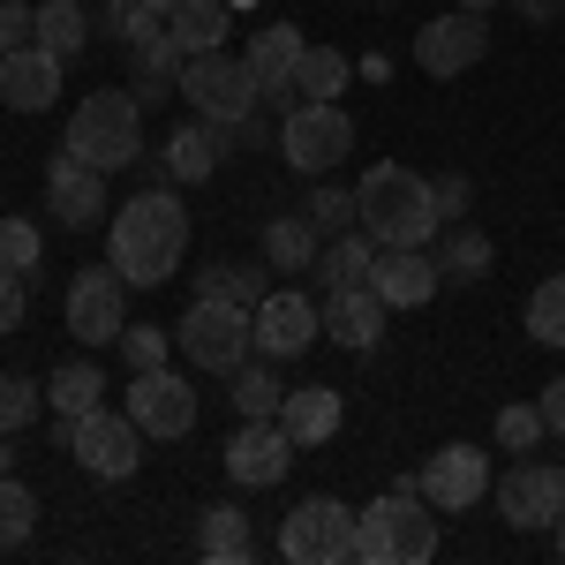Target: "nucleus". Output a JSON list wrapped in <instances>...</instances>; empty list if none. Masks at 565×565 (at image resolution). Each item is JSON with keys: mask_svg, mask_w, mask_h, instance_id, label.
Returning <instances> with one entry per match:
<instances>
[{"mask_svg": "<svg viewBox=\"0 0 565 565\" xmlns=\"http://www.w3.org/2000/svg\"><path fill=\"white\" fill-rule=\"evenodd\" d=\"M189 257V212H181L174 189H143L129 196L114 226H106V264L129 279V287H167Z\"/></svg>", "mask_w": 565, "mask_h": 565, "instance_id": "1", "label": "nucleus"}, {"mask_svg": "<svg viewBox=\"0 0 565 565\" xmlns=\"http://www.w3.org/2000/svg\"><path fill=\"white\" fill-rule=\"evenodd\" d=\"M354 558L362 565H430L437 558V505L423 498L415 476H399L377 505L354 513Z\"/></svg>", "mask_w": 565, "mask_h": 565, "instance_id": "2", "label": "nucleus"}, {"mask_svg": "<svg viewBox=\"0 0 565 565\" xmlns=\"http://www.w3.org/2000/svg\"><path fill=\"white\" fill-rule=\"evenodd\" d=\"M354 204H362V234L377 242V249H407V242H430L437 226V189L415 167H392L377 159L370 174L354 181Z\"/></svg>", "mask_w": 565, "mask_h": 565, "instance_id": "3", "label": "nucleus"}, {"mask_svg": "<svg viewBox=\"0 0 565 565\" xmlns=\"http://www.w3.org/2000/svg\"><path fill=\"white\" fill-rule=\"evenodd\" d=\"M143 98L136 90H90L84 106L68 114V151L84 159V167H98V174H121V167H136L143 159Z\"/></svg>", "mask_w": 565, "mask_h": 565, "instance_id": "4", "label": "nucleus"}, {"mask_svg": "<svg viewBox=\"0 0 565 565\" xmlns=\"http://www.w3.org/2000/svg\"><path fill=\"white\" fill-rule=\"evenodd\" d=\"M174 348L196 362V370H212V377H226L234 362H249V348H257V309L242 302H189V317L174 324Z\"/></svg>", "mask_w": 565, "mask_h": 565, "instance_id": "5", "label": "nucleus"}, {"mask_svg": "<svg viewBox=\"0 0 565 565\" xmlns=\"http://www.w3.org/2000/svg\"><path fill=\"white\" fill-rule=\"evenodd\" d=\"M53 445H68L90 476H106V482H129L136 468H143V430H136L129 407H121V415H106V407L61 415V423H53Z\"/></svg>", "mask_w": 565, "mask_h": 565, "instance_id": "6", "label": "nucleus"}, {"mask_svg": "<svg viewBox=\"0 0 565 565\" xmlns=\"http://www.w3.org/2000/svg\"><path fill=\"white\" fill-rule=\"evenodd\" d=\"M279 151H287V167H302V174H332L354 151L348 106H340V98H302V106L279 121Z\"/></svg>", "mask_w": 565, "mask_h": 565, "instance_id": "7", "label": "nucleus"}, {"mask_svg": "<svg viewBox=\"0 0 565 565\" xmlns=\"http://www.w3.org/2000/svg\"><path fill=\"white\" fill-rule=\"evenodd\" d=\"M181 98H189L204 121L234 129V121L257 114V76H249V61H234V53H189V68H181Z\"/></svg>", "mask_w": 565, "mask_h": 565, "instance_id": "8", "label": "nucleus"}, {"mask_svg": "<svg viewBox=\"0 0 565 565\" xmlns=\"http://www.w3.org/2000/svg\"><path fill=\"white\" fill-rule=\"evenodd\" d=\"M279 558L287 565H340L354 558V513L340 505V498H302L295 513H287V527H279Z\"/></svg>", "mask_w": 565, "mask_h": 565, "instance_id": "9", "label": "nucleus"}, {"mask_svg": "<svg viewBox=\"0 0 565 565\" xmlns=\"http://www.w3.org/2000/svg\"><path fill=\"white\" fill-rule=\"evenodd\" d=\"M121 324H129V279L114 264H84L68 279V332L84 348H106V340H121Z\"/></svg>", "mask_w": 565, "mask_h": 565, "instance_id": "10", "label": "nucleus"}, {"mask_svg": "<svg viewBox=\"0 0 565 565\" xmlns=\"http://www.w3.org/2000/svg\"><path fill=\"white\" fill-rule=\"evenodd\" d=\"M482 53H490V23H482L476 8H452V15H430L423 31H415V68L423 76H460V68H476Z\"/></svg>", "mask_w": 565, "mask_h": 565, "instance_id": "11", "label": "nucleus"}, {"mask_svg": "<svg viewBox=\"0 0 565 565\" xmlns=\"http://www.w3.org/2000/svg\"><path fill=\"white\" fill-rule=\"evenodd\" d=\"M129 415H136V430L143 437H189L196 430V385L181 377V370H136V385H129Z\"/></svg>", "mask_w": 565, "mask_h": 565, "instance_id": "12", "label": "nucleus"}, {"mask_svg": "<svg viewBox=\"0 0 565 565\" xmlns=\"http://www.w3.org/2000/svg\"><path fill=\"white\" fill-rule=\"evenodd\" d=\"M415 482H423V498L437 513H468V505L490 498V452L482 445H437Z\"/></svg>", "mask_w": 565, "mask_h": 565, "instance_id": "13", "label": "nucleus"}, {"mask_svg": "<svg viewBox=\"0 0 565 565\" xmlns=\"http://www.w3.org/2000/svg\"><path fill=\"white\" fill-rule=\"evenodd\" d=\"M498 513H505V527H521V535L558 527V513H565V468H551V460H521L513 476L498 482Z\"/></svg>", "mask_w": 565, "mask_h": 565, "instance_id": "14", "label": "nucleus"}, {"mask_svg": "<svg viewBox=\"0 0 565 565\" xmlns=\"http://www.w3.org/2000/svg\"><path fill=\"white\" fill-rule=\"evenodd\" d=\"M287 468H295V437L279 430V415H257L226 437V476L242 490H271V482H287Z\"/></svg>", "mask_w": 565, "mask_h": 565, "instance_id": "15", "label": "nucleus"}, {"mask_svg": "<svg viewBox=\"0 0 565 565\" xmlns=\"http://www.w3.org/2000/svg\"><path fill=\"white\" fill-rule=\"evenodd\" d=\"M317 332H324V302H309L295 287H279V295L257 302V348L271 362H295L302 348H317Z\"/></svg>", "mask_w": 565, "mask_h": 565, "instance_id": "16", "label": "nucleus"}, {"mask_svg": "<svg viewBox=\"0 0 565 565\" xmlns=\"http://www.w3.org/2000/svg\"><path fill=\"white\" fill-rule=\"evenodd\" d=\"M45 204H53V218H61V226H76V234H84V226H98V218H106V204H114V196H106V174H98V167H84L76 151H61V159L45 167Z\"/></svg>", "mask_w": 565, "mask_h": 565, "instance_id": "17", "label": "nucleus"}, {"mask_svg": "<svg viewBox=\"0 0 565 565\" xmlns=\"http://www.w3.org/2000/svg\"><path fill=\"white\" fill-rule=\"evenodd\" d=\"M61 98V53H45L39 39L0 53V106L8 114H45Z\"/></svg>", "mask_w": 565, "mask_h": 565, "instance_id": "18", "label": "nucleus"}, {"mask_svg": "<svg viewBox=\"0 0 565 565\" xmlns=\"http://www.w3.org/2000/svg\"><path fill=\"white\" fill-rule=\"evenodd\" d=\"M445 279V264L430 257V242H407V249H377L370 264V287L385 295V309H423Z\"/></svg>", "mask_w": 565, "mask_h": 565, "instance_id": "19", "label": "nucleus"}, {"mask_svg": "<svg viewBox=\"0 0 565 565\" xmlns=\"http://www.w3.org/2000/svg\"><path fill=\"white\" fill-rule=\"evenodd\" d=\"M324 340L348 354H370L385 340V295L377 287H324Z\"/></svg>", "mask_w": 565, "mask_h": 565, "instance_id": "20", "label": "nucleus"}, {"mask_svg": "<svg viewBox=\"0 0 565 565\" xmlns=\"http://www.w3.org/2000/svg\"><path fill=\"white\" fill-rule=\"evenodd\" d=\"M340 423H348V399L332 385H287V399H279V430L295 437V452L302 445H332Z\"/></svg>", "mask_w": 565, "mask_h": 565, "instance_id": "21", "label": "nucleus"}, {"mask_svg": "<svg viewBox=\"0 0 565 565\" xmlns=\"http://www.w3.org/2000/svg\"><path fill=\"white\" fill-rule=\"evenodd\" d=\"M226 151H234V143H226V129L196 114L189 129H174V136H167V151H159V167H167L174 181H212Z\"/></svg>", "mask_w": 565, "mask_h": 565, "instance_id": "22", "label": "nucleus"}, {"mask_svg": "<svg viewBox=\"0 0 565 565\" xmlns=\"http://www.w3.org/2000/svg\"><path fill=\"white\" fill-rule=\"evenodd\" d=\"M129 53H136V84H129V90L143 98V106H159V98H174V90H181V68H189V53L167 39V23H159V31H143Z\"/></svg>", "mask_w": 565, "mask_h": 565, "instance_id": "23", "label": "nucleus"}, {"mask_svg": "<svg viewBox=\"0 0 565 565\" xmlns=\"http://www.w3.org/2000/svg\"><path fill=\"white\" fill-rule=\"evenodd\" d=\"M317 257H324V226L309 212L264 218V264H279V271H317Z\"/></svg>", "mask_w": 565, "mask_h": 565, "instance_id": "24", "label": "nucleus"}, {"mask_svg": "<svg viewBox=\"0 0 565 565\" xmlns=\"http://www.w3.org/2000/svg\"><path fill=\"white\" fill-rule=\"evenodd\" d=\"M302 53H309V39L295 23H257V39H249L242 61H249V76H257V90H264V84H295Z\"/></svg>", "mask_w": 565, "mask_h": 565, "instance_id": "25", "label": "nucleus"}, {"mask_svg": "<svg viewBox=\"0 0 565 565\" xmlns=\"http://www.w3.org/2000/svg\"><path fill=\"white\" fill-rule=\"evenodd\" d=\"M226 23H234V0H181L167 15V39L181 53H218L226 45Z\"/></svg>", "mask_w": 565, "mask_h": 565, "instance_id": "26", "label": "nucleus"}, {"mask_svg": "<svg viewBox=\"0 0 565 565\" xmlns=\"http://www.w3.org/2000/svg\"><path fill=\"white\" fill-rule=\"evenodd\" d=\"M196 551H204L212 565H249V551H257L249 513H242V505H212V513H204V527H196Z\"/></svg>", "mask_w": 565, "mask_h": 565, "instance_id": "27", "label": "nucleus"}, {"mask_svg": "<svg viewBox=\"0 0 565 565\" xmlns=\"http://www.w3.org/2000/svg\"><path fill=\"white\" fill-rule=\"evenodd\" d=\"M226 392H234L242 423H257V415H279L287 377H279V370H271V354H264V362H234V370H226Z\"/></svg>", "mask_w": 565, "mask_h": 565, "instance_id": "28", "label": "nucleus"}, {"mask_svg": "<svg viewBox=\"0 0 565 565\" xmlns=\"http://www.w3.org/2000/svg\"><path fill=\"white\" fill-rule=\"evenodd\" d=\"M370 264H377V242H370L362 226H348V234L324 242L317 271H324V287H370Z\"/></svg>", "mask_w": 565, "mask_h": 565, "instance_id": "29", "label": "nucleus"}, {"mask_svg": "<svg viewBox=\"0 0 565 565\" xmlns=\"http://www.w3.org/2000/svg\"><path fill=\"white\" fill-rule=\"evenodd\" d=\"M98 399H106L98 362H61V370L45 377V407H53V415H90Z\"/></svg>", "mask_w": 565, "mask_h": 565, "instance_id": "30", "label": "nucleus"}, {"mask_svg": "<svg viewBox=\"0 0 565 565\" xmlns=\"http://www.w3.org/2000/svg\"><path fill=\"white\" fill-rule=\"evenodd\" d=\"M31 39L45 45V53H84V39H90V15L76 8V0H39V23H31Z\"/></svg>", "mask_w": 565, "mask_h": 565, "instance_id": "31", "label": "nucleus"}, {"mask_svg": "<svg viewBox=\"0 0 565 565\" xmlns=\"http://www.w3.org/2000/svg\"><path fill=\"white\" fill-rule=\"evenodd\" d=\"M196 295H204V302L257 309L264 302V271H257V264H204V271H196Z\"/></svg>", "mask_w": 565, "mask_h": 565, "instance_id": "32", "label": "nucleus"}, {"mask_svg": "<svg viewBox=\"0 0 565 565\" xmlns=\"http://www.w3.org/2000/svg\"><path fill=\"white\" fill-rule=\"evenodd\" d=\"M490 234L482 226H460V234H445V249H437V264H445V279H460V287H476V279H490Z\"/></svg>", "mask_w": 565, "mask_h": 565, "instance_id": "33", "label": "nucleus"}, {"mask_svg": "<svg viewBox=\"0 0 565 565\" xmlns=\"http://www.w3.org/2000/svg\"><path fill=\"white\" fill-rule=\"evenodd\" d=\"M348 76H354V61L340 53V45H309L302 68H295V90H302V98H340Z\"/></svg>", "mask_w": 565, "mask_h": 565, "instance_id": "34", "label": "nucleus"}, {"mask_svg": "<svg viewBox=\"0 0 565 565\" xmlns=\"http://www.w3.org/2000/svg\"><path fill=\"white\" fill-rule=\"evenodd\" d=\"M527 340L535 348H565V271L527 295Z\"/></svg>", "mask_w": 565, "mask_h": 565, "instance_id": "35", "label": "nucleus"}, {"mask_svg": "<svg viewBox=\"0 0 565 565\" xmlns=\"http://www.w3.org/2000/svg\"><path fill=\"white\" fill-rule=\"evenodd\" d=\"M31 527H39V498H31L15 476H0V551H23Z\"/></svg>", "mask_w": 565, "mask_h": 565, "instance_id": "36", "label": "nucleus"}, {"mask_svg": "<svg viewBox=\"0 0 565 565\" xmlns=\"http://www.w3.org/2000/svg\"><path fill=\"white\" fill-rule=\"evenodd\" d=\"M39 407H45V385H31L23 370H8V377H0V430H31V423H39Z\"/></svg>", "mask_w": 565, "mask_h": 565, "instance_id": "37", "label": "nucleus"}, {"mask_svg": "<svg viewBox=\"0 0 565 565\" xmlns=\"http://www.w3.org/2000/svg\"><path fill=\"white\" fill-rule=\"evenodd\" d=\"M543 407H535V399H513V407H498V445H505V452H535V445H543Z\"/></svg>", "mask_w": 565, "mask_h": 565, "instance_id": "38", "label": "nucleus"}, {"mask_svg": "<svg viewBox=\"0 0 565 565\" xmlns=\"http://www.w3.org/2000/svg\"><path fill=\"white\" fill-rule=\"evenodd\" d=\"M39 226H31V218H0V271H23V279H31V271H39Z\"/></svg>", "mask_w": 565, "mask_h": 565, "instance_id": "39", "label": "nucleus"}, {"mask_svg": "<svg viewBox=\"0 0 565 565\" xmlns=\"http://www.w3.org/2000/svg\"><path fill=\"white\" fill-rule=\"evenodd\" d=\"M309 218H317L324 234H348V226H362V204H354V189H332V181H324V189L309 196Z\"/></svg>", "mask_w": 565, "mask_h": 565, "instance_id": "40", "label": "nucleus"}, {"mask_svg": "<svg viewBox=\"0 0 565 565\" xmlns=\"http://www.w3.org/2000/svg\"><path fill=\"white\" fill-rule=\"evenodd\" d=\"M167 332H151V324H121V354H129V370H159L167 362Z\"/></svg>", "mask_w": 565, "mask_h": 565, "instance_id": "41", "label": "nucleus"}, {"mask_svg": "<svg viewBox=\"0 0 565 565\" xmlns=\"http://www.w3.org/2000/svg\"><path fill=\"white\" fill-rule=\"evenodd\" d=\"M159 23H167V15H151V8H143V0H106V31H114V39H143V31H159Z\"/></svg>", "mask_w": 565, "mask_h": 565, "instance_id": "42", "label": "nucleus"}, {"mask_svg": "<svg viewBox=\"0 0 565 565\" xmlns=\"http://www.w3.org/2000/svg\"><path fill=\"white\" fill-rule=\"evenodd\" d=\"M31 23H39V8H23V0H0V53L31 45Z\"/></svg>", "mask_w": 565, "mask_h": 565, "instance_id": "43", "label": "nucleus"}, {"mask_svg": "<svg viewBox=\"0 0 565 565\" xmlns=\"http://www.w3.org/2000/svg\"><path fill=\"white\" fill-rule=\"evenodd\" d=\"M23 309H31V279L23 271H0V332H15Z\"/></svg>", "mask_w": 565, "mask_h": 565, "instance_id": "44", "label": "nucleus"}, {"mask_svg": "<svg viewBox=\"0 0 565 565\" xmlns=\"http://www.w3.org/2000/svg\"><path fill=\"white\" fill-rule=\"evenodd\" d=\"M535 407H543V430L565 437V377H551V385L535 392Z\"/></svg>", "mask_w": 565, "mask_h": 565, "instance_id": "45", "label": "nucleus"}, {"mask_svg": "<svg viewBox=\"0 0 565 565\" xmlns=\"http://www.w3.org/2000/svg\"><path fill=\"white\" fill-rule=\"evenodd\" d=\"M430 189H437V218L468 212V174H445V181H430Z\"/></svg>", "mask_w": 565, "mask_h": 565, "instance_id": "46", "label": "nucleus"}, {"mask_svg": "<svg viewBox=\"0 0 565 565\" xmlns=\"http://www.w3.org/2000/svg\"><path fill=\"white\" fill-rule=\"evenodd\" d=\"M513 8H521L527 23H558V15H565V0H513Z\"/></svg>", "mask_w": 565, "mask_h": 565, "instance_id": "47", "label": "nucleus"}, {"mask_svg": "<svg viewBox=\"0 0 565 565\" xmlns=\"http://www.w3.org/2000/svg\"><path fill=\"white\" fill-rule=\"evenodd\" d=\"M15 468V430H0V476Z\"/></svg>", "mask_w": 565, "mask_h": 565, "instance_id": "48", "label": "nucleus"}, {"mask_svg": "<svg viewBox=\"0 0 565 565\" xmlns=\"http://www.w3.org/2000/svg\"><path fill=\"white\" fill-rule=\"evenodd\" d=\"M143 8H151V15H174V8H181V0H143Z\"/></svg>", "mask_w": 565, "mask_h": 565, "instance_id": "49", "label": "nucleus"}, {"mask_svg": "<svg viewBox=\"0 0 565 565\" xmlns=\"http://www.w3.org/2000/svg\"><path fill=\"white\" fill-rule=\"evenodd\" d=\"M460 8H476V15H490V8H498V0H460Z\"/></svg>", "mask_w": 565, "mask_h": 565, "instance_id": "50", "label": "nucleus"}, {"mask_svg": "<svg viewBox=\"0 0 565 565\" xmlns=\"http://www.w3.org/2000/svg\"><path fill=\"white\" fill-rule=\"evenodd\" d=\"M551 535H558V558H565V513H558V527H551Z\"/></svg>", "mask_w": 565, "mask_h": 565, "instance_id": "51", "label": "nucleus"}]
</instances>
